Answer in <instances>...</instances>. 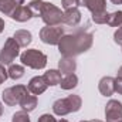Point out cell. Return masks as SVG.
I'll use <instances>...</instances> for the list:
<instances>
[{"label":"cell","instance_id":"1","mask_svg":"<svg viewBox=\"0 0 122 122\" xmlns=\"http://www.w3.org/2000/svg\"><path fill=\"white\" fill-rule=\"evenodd\" d=\"M94 44V34L85 29H77L72 33L64 34L58 43V51L62 57H72L88 51Z\"/></svg>","mask_w":122,"mask_h":122},{"label":"cell","instance_id":"2","mask_svg":"<svg viewBox=\"0 0 122 122\" xmlns=\"http://www.w3.org/2000/svg\"><path fill=\"white\" fill-rule=\"evenodd\" d=\"M20 61L23 65H27L33 70H43L47 65V56L40 50L30 48L20 54Z\"/></svg>","mask_w":122,"mask_h":122},{"label":"cell","instance_id":"3","mask_svg":"<svg viewBox=\"0 0 122 122\" xmlns=\"http://www.w3.org/2000/svg\"><path fill=\"white\" fill-rule=\"evenodd\" d=\"M40 17L46 23V26H60L64 21V13L61 11V9L50 1H46Z\"/></svg>","mask_w":122,"mask_h":122},{"label":"cell","instance_id":"4","mask_svg":"<svg viewBox=\"0 0 122 122\" xmlns=\"http://www.w3.org/2000/svg\"><path fill=\"white\" fill-rule=\"evenodd\" d=\"M19 54H20L19 43L14 40V37H9L0 51V62L3 65H10L16 60V57H19Z\"/></svg>","mask_w":122,"mask_h":122},{"label":"cell","instance_id":"5","mask_svg":"<svg viewBox=\"0 0 122 122\" xmlns=\"http://www.w3.org/2000/svg\"><path fill=\"white\" fill-rule=\"evenodd\" d=\"M27 92H29V88H27L26 85L19 84V85H13V87H10V88H6L4 91L1 92V98H3V101H4L6 105L14 107V105H19V104H20L21 98H23Z\"/></svg>","mask_w":122,"mask_h":122},{"label":"cell","instance_id":"6","mask_svg":"<svg viewBox=\"0 0 122 122\" xmlns=\"http://www.w3.org/2000/svg\"><path fill=\"white\" fill-rule=\"evenodd\" d=\"M62 36H64V29L61 26H46L40 30V40L44 44L50 46H58Z\"/></svg>","mask_w":122,"mask_h":122},{"label":"cell","instance_id":"7","mask_svg":"<svg viewBox=\"0 0 122 122\" xmlns=\"http://www.w3.org/2000/svg\"><path fill=\"white\" fill-rule=\"evenodd\" d=\"M105 118L107 122L122 121V102L118 99H109L105 107Z\"/></svg>","mask_w":122,"mask_h":122},{"label":"cell","instance_id":"8","mask_svg":"<svg viewBox=\"0 0 122 122\" xmlns=\"http://www.w3.org/2000/svg\"><path fill=\"white\" fill-rule=\"evenodd\" d=\"M47 87H48V85H47L44 77H40V75L33 77L30 81H29V84H27V88H29V91H30L33 95H40V94H43V92L47 90Z\"/></svg>","mask_w":122,"mask_h":122},{"label":"cell","instance_id":"9","mask_svg":"<svg viewBox=\"0 0 122 122\" xmlns=\"http://www.w3.org/2000/svg\"><path fill=\"white\" fill-rule=\"evenodd\" d=\"M81 19H82L81 11L78 10V7H74V9H68L64 11V21L62 23L70 26V27H75L80 24Z\"/></svg>","mask_w":122,"mask_h":122},{"label":"cell","instance_id":"10","mask_svg":"<svg viewBox=\"0 0 122 122\" xmlns=\"http://www.w3.org/2000/svg\"><path fill=\"white\" fill-rule=\"evenodd\" d=\"M98 90L104 97H111L115 92V78L112 77H102L98 82Z\"/></svg>","mask_w":122,"mask_h":122},{"label":"cell","instance_id":"11","mask_svg":"<svg viewBox=\"0 0 122 122\" xmlns=\"http://www.w3.org/2000/svg\"><path fill=\"white\" fill-rule=\"evenodd\" d=\"M78 6L87 7L94 14L107 10V0H78Z\"/></svg>","mask_w":122,"mask_h":122},{"label":"cell","instance_id":"12","mask_svg":"<svg viewBox=\"0 0 122 122\" xmlns=\"http://www.w3.org/2000/svg\"><path fill=\"white\" fill-rule=\"evenodd\" d=\"M77 70V61L72 57H62L58 61V71L64 75H68V74H72L75 72Z\"/></svg>","mask_w":122,"mask_h":122},{"label":"cell","instance_id":"13","mask_svg":"<svg viewBox=\"0 0 122 122\" xmlns=\"http://www.w3.org/2000/svg\"><path fill=\"white\" fill-rule=\"evenodd\" d=\"M13 20H16V21H19V23H26V21H29L31 17H33V13L30 11V9H29V6H19L13 13H11V16H10Z\"/></svg>","mask_w":122,"mask_h":122},{"label":"cell","instance_id":"14","mask_svg":"<svg viewBox=\"0 0 122 122\" xmlns=\"http://www.w3.org/2000/svg\"><path fill=\"white\" fill-rule=\"evenodd\" d=\"M37 102H38V99H37V95H33L30 91L27 92L23 98H21V101H20V107H21V109L23 111H26V112H31V111H34L36 109V107H37Z\"/></svg>","mask_w":122,"mask_h":122},{"label":"cell","instance_id":"15","mask_svg":"<svg viewBox=\"0 0 122 122\" xmlns=\"http://www.w3.org/2000/svg\"><path fill=\"white\" fill-rule=\"evenodd\" d=\"M44 80H46V82H47V85L48 87H54V85H60L61 82V72L58 70H48V71H46L44 72Z\"/></svg>","mask_w":122,"mask_h":122},{"label":"cell","instance_id":"16","mask_svg":"<svg viewBox=\"0 0 122 122\" xmlns=\"http://www.w3.org/2000/svg\"><path fill=\"white\" fill-rule=\"evenodd\" d=\"M14 40L19 43L20 47H27L33 41V36L29 30H17L14 33Z\"/></svg>","mask_w":122,"mask_h":122},{"label":"cell","instance_id":"17","mask_svg":"<svg viewBox=\"0 0 122 122\" xmlns=\"http://www.w3.org/2000/svg\"><path fill=\"white\" fill-rule=\"evenodd\" d=\"M19 6H21V4L17 0H0V11L4 16H11V13Z\"/></svg>","mask_w":122,"mask_h":122},{"label":"cell","instance_id":"18","mask_svg":"<svg viewBox=\"0 0 122 122\" xmlns=\"http://www.w3.org/2000/svg\"><path fill=\"white\" fill-rule=\"evenodd\" d=\"M53 111H54V114L58 115V117H64V115L70 114V108H68L67 99H65V98L57 99V101L53 104Z\"/></svg>","mask_w":122,"mask_h":122},{"label":"cell","instance_id":"19","mask_svg":"<svg viewBox=\"0 0 122 122\" xmlns=\"http://www.w3.org/2000/svg\"><path fill=\"white\" fill-rule=\"evenodd\" d=\"M65 99H67V104H68L70 112H78V111L81 109L82 99H81L80 95H77V94H71V95H68Z\"/></svg>","mask_w":122,"mask_h":122},{"label":"cell","instance_id":"20","mask_svg":"<svg viewBox=\"0 0 122 122\" xmlns=\"http://www.w3.org/2000/svg\"><path fill=\"white\" fill-rule=\"evenodd\" d=\"M61 88L62 90H72V88H75L77 85H78V77L72 72V74H68V75H65L62 80H61L60 82Z\"/></svg>","mask_w":122,"mask_h":122},{"label":"cell","instance_id":"21","mask_svg":"<svg viewBox=\"0 0 122 122\" xmlns=\"http://www.w3.org/2000/svg\"><path fill=\"white\" fill-rule=\"evenodd\" d=\"M24 67L23 65H19V64H10V67H9V70H7V74H9V78H11V80H20V78H23V75H24Z\"/></svg>","mask_w":122,"mask_h":122},{"label":"cell","instance_id":"22","mask_svg":"<svg viewBox=\"0 0 122 122\" xmlns=\"http://www.w3.org/2000/svg\"><path fill=\"white\" fill-rule=\"evenodd\" d=\"M44 4L46 1L44 0H31L29 3V9L33 13V17H40L41 16V11L44 9Z\"/></svg>","mask_w":122,"mask_h":122},{"label":"cell","instance_id":"23","mask_svg":"<svg viewBox=\"0 0 122 122\" xmlns=\"http://www.w3.org/2000/svg\"><path fill=\"white\" fill-rule=\"evenodd\" d=\"M111 27H122V11L118 10V11H114L109 14V19H108V23Z\"/></svg>","mask_w":122,"mask_h":122},{"label":"cell","instance_id":"24","mask_svg":"<svg viewBox=\"0 0 122 122\" xmlns=\"http://www.w3.org/2000/svg\"><path fill=\"white\" fill-rule=\"evenodd\" d=\"M108 19H109V13H108L107 10L92 14V21H94L95 24H107V23H108Z\"/></svg>","mask_w":122,"mask_h":122},{"label":"cell","instance_id":"25","mask_svg":"<svg viewBox=\"0 0 122 122\" xmlns=\"http://www.w3.org/2000/svg\"><path fill=\"white\" fill-rule=\"evenodd\" d=\"M11 122H31V121H30V117H29V112H26V111L21 109V111H17L13 115Z\"/></svg>","mask_w":122,"mask_h":122},{"label":"cell","instance_id":"26","mask_svg":"<svg viewBox=\"0 0 122 122\" xmlns=\"http://www.w3.org/2000/svg\"><path fill=\"white\" fill-rule=\"evenodd\" d=\"M61 6L65 10L74 9V7H78V0H61Z\"/></svg>","mask_w":122,"mask_h":122},{"label":"cell","instance_id":"27","mask_svg":"<svg viewBox=\"0 0 122 122\" xmlns=\"http://www.w3.org/2000/svg\"><path fill=\"white\" fill-rule=\"evenodd\" d=\"M7 78H9L7 70H6V68H4V65H3V64L0 62V85H1V84H3V82H4V81L7 80Z\"/></svg>","mask_w":122,"mask_h":122},{"label":"cell","instance_id":"28","mask_svg":"<svg viewBox=\"0 0 122 122\" xmlns=\"http://www.w3.org/2000/svg\"><path fill=\"white\" fill-rule=\"evenodd\" d=\"M37 122H57V119H56L53 115H50V114H43V115L37 119Z\"/></svg>","mask_w":122,"mask_h":122},{"label":"cell","instance_id":"29","mask_svg":"<svg viewBox=\"0 0 122 122\" xmlns=\"http://www.w3.org/2000/svg\"><path fill=\"white\" fill-rule=\"evenodd\" d=\"M114 41H115L117 44L122 46V27H119L118 30L114 33Z\"/></svg>","mask_w":122,"mask_h":122},{"label":"cell","instance_id":"30","mask_svg":"<svg viewBox=\"0 0 122 122\" xmlns=\"http://www.w3.org/2000/svg\"><path fill=\"white\" fill-rule=\"evenodd\" d=\"M115 92L122 95V78H119V77L115 78Z\"/></svg>","mask_w":122,"mask_h":122},{"label":"cell","instance_id":"31","mask_svg":"<svg viewBox=\"0 0 122 122\" xmlns=\"http://www.w3.org/2000/svg\"><path fill=\"white\" fill-rule=\"evenodd\" d=\"M3 30H4V20L0 17V34L3 33Z\"/></svg>","mask_w":122,"mask_h":122},{"label":"cell","instance_id":"32","mask_svg":"<svg viewBox=\"0 0 122 122\" xmlns=\"http://www.w3.org/2000/svg\"><path fill=\"white\" fill-rule=\"evenodd\" d=\"M112 4H122V0H111Z\"/></svg>","mask_w":122,"mask_h":122},{"label":"cell","instance_id":"33","mask_svg":"<svg viewBox=\"0 0 122 122\" xmlns=\"http://www.w3.org/2000/svg\"><path fill=\"white\" fill-rule=\"evenodd\" d=\"M117 77L122 78V67H119V70H118V75H117Z\"/></svg>","mask_w":122,"mask_h":122},{"label":"cell","instance_id":"34","mask_svg":"<svg viewBox=\"0 0 122 122\" xmlns=\"http://www.w3.org/2000/svg\"><path fill=\"white\" fill-rule=\"evenodd\" d=\"M3 115V105H1V102H0V117Z\"/></svg>","mask_w":122,"mask_h":122},{"label":"cell","instance_id":"35","mask_svg":"<svg viewBox=\"0 0 122 122\" xmlns=\"http://www.w3.org/2000/svg\"><path fill=\"white\" fill-rule=\"evenodd\" d=\"M57 122H68L67 119H60V121H57Z\"/></svg>","mask_w":122,"mask_h":122},{"label":"cell","instance_id":"36","mask_svg":"<svg viewBox=\"0 0 122 122\" xmlns=\"http://www.w3.org/2000/svg\"><path fill=\"white\" fill-rule=\"evenodd\" d=\"M92 122H102V121H99V119H92Z\"/></svg>","mask_w":122,"mask_h":122},{"label":"cell","instance_id":"37","mask_svg":"<svg viewBox=\"0 0 122 122\" xmlns=\"http://www.w3.org/2000/svg\"><path fill=\"white\" fill-rule=\"evenodd\" d=\"M80 122H92V121H80Z\"/></svg>","mask_w":122,"mask_h":122},{"label":"cell","instance_id":"38","mask_svg":"<svg viewBox=\"0 0 122 122\" xmlns=\"http://www.w3.org/2000/svg\"><path fill=\"white\" fill-rule=\"evenodd\" d=\"M118 122H122V121H118Z\"/></svg>","mask_w":122,"mask_h":122}]
</instances>
